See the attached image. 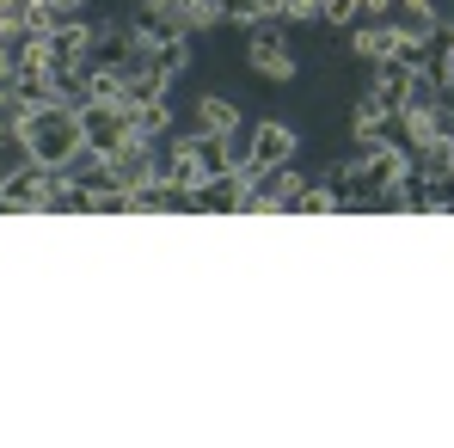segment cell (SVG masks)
<instances>
[{"instance_id": "cell-16", "label": "cell", "mask_w": 454, "mask_h": 448, "mask_svg": "<svg viewBox=\"0 0 454 448\" xmlns=\"http://www.w3.org/2000/svg\"><path fill=\"white\" fill-rule=\"evenodd\" d=\"M0 80H12V43H0Z\"/></svg>"}, {"instance_id": "cell-2", "label": "cell", "mask_w": 454, "mask_h": 448, "mask_svg": "<svg viewBox=\"0 0 454 448\" xmlns=\"http://www.w3.org/2000/svg\"><path fill=\"white\" fill-rule=\"evenodd\" d=\"M62 178H68L62 166L19 160V166L0 178V216H43V209H50V191H56Z\"/></svg>"}, {"instance_id": "cell-11", "label": "cell", "mask_w": 454, "mask_h": 448, "mask_svg": "<svg viewBox=\"0 0 454 448\" xmlns=\"http://www.w3.org/2000/svg\"><path fill=\"white\" fill-rule=\"evenodd\" d=\"M332 209H344V203H338V191H332V185H295V197H289V203H283V216H332Z\"/></svg>"}, {"instance_id": "cell-9", "label": "cell", "mask_w": 454, "mask_h": 448, "mask_svg": "<svg viewBox=\"0 0 454 448\" xmlns=\"http://www.w3.org/2000/svg\"><path fill=\"white\" fill-rule=\"evenodd\" d=\"M350 50H356V62H393V50H399V25H393V19H380V25H356Z\"/></svg>"}, {"instance_id": "cell-4", "label": "cell", "mask_w": 454, "mask_h": 448, "mask_svg": "<svg viewBox=\"0 0 454 448\" xmlns=\"http://www.w3.org/2000/svg\"><path fill=\"white\" fill-rule=\"evenodd\" d=\"M136 136V111L123 98H98V105H80V142L92 153H111Z\"/></svg>"}, {"instance_id": "cell-7", "label": "cell", "mask_w": 454, "mask_h": 448, "mask_svg": "<svg viewBox=\"0 0 454 448\" xmlns=\"http://www.w3.org/2000/svg\"><path fill=\"white\" fill-rule=\"evenodd\" d=\"M405 86H411V68H405V62H375L369 98H375L387 117H399V111H405Z\"/></svg>"}, {"instance_id": "cell-8", "label": "cell", "mask_w": 454, "mask_h": 448, "mask_svg": "<svg viewBox=\"0 0 454 448\" xmlns=\"http://www.w3.org/2000/svg\"><path fill=\"white\" fill-rule=\"evenodd\" d=\"M172 92V75L160 68V62H136L129 75H123V105H153V98H166Z\"/></svg>"}, {"instance_id": "cell-1", "label": "cell", "mask_w": 454, "mask_h": 448, "mask_svg": "<svg viewBox=\"0 0 454 448\" xmlns=\"http://www.w3.org/2000/svg\"><path fill=\"white\" fill-rule=\"evenodd\" d=\"M12 142L25 160H43V166H62L74 160L86 142H80V105L56 98V105H25V117L12 123Z\"/></svg>"}, {"instance_id": "cell-12", "label": "cell", "mask_w": 454, "mask_h": 448, "mask_svg": "<svg viewBox=\"0 0 454 448\" xmlns=\"http://www.w3.org/2000/svg\"><path fill=\"white\" fill-rule=\"evenodd\" d=\"M129 111H136V136H148V142H166V136H172V105H166V98L129 105Z\"/></svg>"}, {"instance_id": "cell-3", "label": "cell", "mask_w": 454, "mask_h": 448, "mask_svg": "<svg viewBox=\"0 0 454 448\" xmlns=\"http://www.w3.org/2000/svg\"><path fill=\"white\" fill-rule=\"evenodd\" d=\"M295 153H301V136L289 130V123H277V117H264L252 136H246V160H233L239 172H246V185L258 178V172H270V166H295Z\"/></svg>"}, {"instance_id": "cell-13", "label": "cell", "mask_w": 454, "mask_h": 448, "mask_svg": "<svg viewBox=\"0 0 454 448\" xmlns=\"http://www.w3.org/2000/svg\"><path fill=\"white\" fill-rule=\"evenodd\" d=\"M98 98H123V68L86 62V105H98Z\"/></svg>"}, {"instance_id": "cell-15", "label": "cell", "mask_w": 454, "mask_h": 448, "mask_svg": "<svg viewBox=\"0 0 454 448\" xmlns=\"http://www.w3.org/2000/svg\"><path fill=\"white\" fill-rule=\"evenodd\" d=\"M319 19H325V25H350V19H356V0H325Z\"/></svg>"}, {"instance_id": "cell-17", "label": "cell", "mask_w": 454, "mask_h": 448, "mask_svg": "<svg viewBox=\"0 0 454 448\" xmlns=\"http://www.w3.org/2000/svg\"><path fill=\"white\" fill-rule=\"evenodd\" d=\"M43 6H56V12H80L86 0H43Z\"/></svg>"}, {"instance_id": "cell-6", "label": "cell", "mask_w": 454, "mask_h": 448, "mask_svg": "<svg viewBox=\"0 0 454 448\" xmlns=\"http://www.w3.org/2000/svg\"><path fill=\"white\" fill-rule=\"evenodd\" d=\"M239 197H246V172H239V166H227V172L203 178V185L191 191V203H197L203 216H239Z\"/></svg>"}, {"instance_id": "cell-14", "label": "cell", "mask_w": 454, "mask_h": 448, "mask_svg": "<svg viewBox=\"0 0 454 448\" xmlns=\"http://www.w3.org/2000/svg\"><path fill=\"white\" fill-rule=\"evenodd\" d=\"M380 19H393V0H356V19L350 25H380Z\"/></svg>"}, {"instance_id": "cell-10", "label": "cell", "mask_w": 454, "mask_h": 448, "mask_svg": "<svg viewBox=\"0 0 454 448\" xmlns=\"http://www.w3.org/2000/svg\"><path fill=\"white\" fill-rule=\"evenodd\" d=\"M191 117H197V130H209V136H233V130H239V105L222 98V92H203Z\"/></svg>"}, {"instance_id": "cell-5", "label": "cell", "mask_w": 454, "mask_h": 448, "mask_svg": "<svg viewBox=\"0 0 454 448\" xmlns=\"http://www.w3.org/2000/svg\"><path fill=\"white\" fill-rule=\"evenodd\" d=\"M246 62H252V75H258V80H277V86H289V80H295V50L283 43V31H277V25H252Z\"/></svg>"}]
</instances>
